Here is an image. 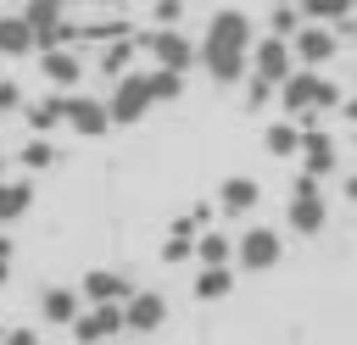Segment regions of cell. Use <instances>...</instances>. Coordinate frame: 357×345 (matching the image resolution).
I'll use <instances>...</instances> for the list:
<instances>
[{
    "label": "cell",
    "mask_w": 357,
    "mask_h": 345,
    "mask_svg": "<svg viewBox=\"0 0 357 345\" xmlns=\"http://www.w3.org/2000/svg\"><path fill=\"white\" fill-rule=\"evenodd\" d=\"M251 45H257V22L240 11V6H223L206 17V33L195 39V67L218 83V89H234L245 83L251 72Z\"/></svg>",
    "instance_id": "obj_1"
},
{
    "label": "cell",
    "mask_w": 357,
    "mask_h": 345,
    "mask_svg": "<svg viewBox=\"0 0 357 345\" xmlns=\"http://www.w3.org/2000/svg\"><path fill=\"white\" fill-rule=\"evenodd\" d=\"M346 95H340V83L324 72V67H296L284 83H279V106H284V117H296V122H312V117H324V111H335Z\"/></svg>",
    "instance_id": "obj_2"
},
{
    "label": "cell",
    "mask_w": 357,
    "mask_h": 345,
    "mask_svg": "<svg viewBox=\"0 0 357 345\" xmlns=\"http://www.w3.org/2000/svg\"><path fill=\"white\" fill-rule=\"evenodd\" d=\"M284 228L296 239H318L329 228V200H324V184L312 172H296L290 178V200H284Z\"/></svg>",
    "instance_id": "obj_3"
},
{
    "label": "cell",
    "mask_w": 357,
    "mask_h": 345,
    "mask_svg": "<svg viewBox=\"0 0 357 345\" xmlns=\"http://www.w3.org/2000/svg\"><path fill=\"white\" fill-rule=\"evenodd\" d=\"M106 111H112V128H134L156 111V95H151V72L134 67L123 78H112V95H106Z\"/></svg>",
    "instance_id": "obj_4"
},
{
    "label": "cell",
    "mask_w": 357,
    "mask_h": 345,
    "mask_svg": "<svg viewBox=\"0 0 357 345\" xmlns=\"http://www.w3.org/2000/svg\"><path fill=\"white\" fill-rule=\"evenodd\" d=\"M279 256H284V234H279V228L251 223V228L234 234V267H240V273H273Z\"/></svg>",
    "instance_id": "obj_5"
},
{
    "label": "cell",
    "mask_w": 357,
    "mask_h": 345,
    "mask_svg": "<svg viewBox=\"0 0 357 345\" xmlns=\"http://www.w3.org/2000/svg\"><path fill=\"white\" fill-rule=\"evenodd\" d=\"M73 6H78V0H28V6H22L39 50H50V45H78V39H73V28H78V22H73Z\"/></svg>",
    "instance_id": "obj_6"
},
{
    "label": "cell",
    "mask_w": 357,
    "mask_h": 345,
    "mask_svg": "<svg viewBox=\"0 0 357 345\" xmlns=\"http://www.w3.org/2000/svg\"><path fill=\"white\" fill-rule=\"evenodd\" d=\"M139 50L151 56V67H173V72H190V67H195V39H190L178 22L139 33Z\"/></svg>",
    "instance_id": "obj_7"
},
{
    "label": "cell",
    "mask_w": 357,
    "mask_h": 345,
    "mask_svg": "<svg viewBox=\"0 0 357 345\" xmlns=\"http://www.w3.org/2000/svg\"><path fill=\"white\" fill-rule=\"evenodd\" d=\"M33 56H39V78H45V89L73 95V89L89 78V61H84L78 45H50V50H33Z\"/></svg>",
    "instance_id": "obj_8"
},
{
    "label": "cell",
    "mask_w": 357,
    "mask_h": 345,
    "mask_svg": "<svg viewBox=\"0 0 357 345\" xmlns=\"http://www.w3.org/2000/svg\"><path fill=\"white\" fill-rule=\"evenodd\" d=\"M296 161H301V172H312V178L324 184L329 172H340V139H335L329 128L301 122V150H296Z\"/></svg>",
    "instance_id": "obj_9"
},
{
    "label": "cell",
    "mask_w": 357,
    "mask_h": 345,
    "mask_svg": "<svg viewBox=\"0 0 357 345\" xmlns=\"http://www.w3.org/2000/svg\"><path fill=\"white\" fill-rule=\"evenodd\" d=\"M290 50H296V67H329L340 56V33L329 22H301L290 33Z\"/></svg>",
    "instance_id": "obj_10"
},
{
    "label": "cell",
    "mask_w": 357,
    "mask_h": 345,
    "mask_svg": "<svg viewBox=\"0 0 357 345\" xmlns=\"http://www.w3.org/2000/svg\"><path fill=\"white\" fill-rule=\"evenodd\" d=\"M296 72V50H290V39H279V33H268V39H257L251 45V78H262V83H284Z\"/></svg>",
    "instance_id": "obj_11"
},
{
    "label": "cell",
    "mask_w": 357,
    "mask_h": 345,
    "mask_svg": "<svg viewBox=\"0 0 357 345\" xmlns=\"http://www.w3.org/2000/svg\"><path fill=\"white\" fill-rule=\"evenodd\" d=\"M67 334H73L78 345H106V339L123 334V306H112V300H106V306H89V300H84V312L67 323Z\"/></svg>",
    "instance_id": "obj_12"
},
{
    "label": "cell",
    "mask_w": 357,
    "mask_h": 345,
    "mask_svg": "<svg viewBox=\"0 0 357 345\" xmlns=\"http://www.w3.org/2000/svg\"><path fill=\"white\" fill-rule=\"evenodd\" d=\"M167 323V295L162 289H134L123 300V334H156Z\"/></svg>",
    "instance_id": "obj_13"
},
{
    "label": "cell",
    "mask_w": 357,
    "mask_h": 345,
    "mask_svg": "<svg viewBox=\"0 0 357 345\" xmlns=\"http://www.w3.org/2000/svg\"><path fill=\"white\" fill-rule=\"evenodd\" d=\"M212 206H218L223 217H251V211L262 206V184H257L251 172H229V178L218 184V195H212Z\"/></svg>",
    "instance_id": "obj_14"
},
{
    "label": "cell",
    "mask_w": 357,
    "mask_h": 345,
    "mask_svg": "<svg viewBox=\"0 0 357 345\" xmlns=\"http://www.w3.org/2000/svg\"><path fill=\"white\" fill-rule=\"evenodd\" d=\"M78 295H84L89 306H106V300H112V306H123V300L134 295V278H128V273H117V267H89V273L78 278Z\"/></svg>",
    "instance_id": "obj_15"
},
{
    "label": "cell",
    "mask_w": 357,
    "mask_h": 345,
    "mask_svg": "<svg viewBox=\"0 0 357 345\" xmlns=\"http://www.w3.org/2000/svg\"><path fill=\"white\" fill-rule=\"evenodd\" d=\"M67 128L78 134V139H100V134H112V111H106V100H95V95H67Z\"/></svg>",
    "instance_id": "obj_16"
},
{
    "label": "cell",
    "mask_w": 357,
    "mask_h": 345,
    "mask_svg": "<svg viewBox=\"0 0 357 345\" xmlns=\"http://www.w3.org/2000/svg\"><path fill=\"white\" fill-rule=\"evenodd\" d=\"M22 122H28V134H56V128H67V95H61V89H45L39 100H22Z\"/></svg>",
    "instance_id": "obj_17"
},
{
    "label": "cell",
    "mask_w": 357,
    "mask_h": 345,
    "mask_svg": "<svg viewBox=\"0 0 357 345\" xmlns=\"http://www.w3.org/2000/svg\"><path fill=\"white\" fill-rule=\"evenodd\" d=\"M78 312H84L78 284H45V289H39V317H45L50 328H67Z\"/></svg>",
    "instance_id": "obj_18"
},
{
    "label": "cell",
    "mask_w": 357,
    "mask_h": 345,
    "mask_svg": "<svg viewBox=\"0 0 357 345\" xmlns=\"http://www.w3.org/2000/svg\"><path fill=\"white\" fill-rule=\"evenodd\" d=\"M134 56H139V39H134V33H117V39H106V45H100V56H95V72H106V78H123V72H134Z\"/></svg>",
    "instance_id": "obj_19"
},
{
    "label": "cell",
    "mask_w": 357,
    "mask_h": 345,
    "mask_svg": "<svg viewBox=\"0 0 357 345\" xmlns=\"http://www.w3.org/2000/svg\"><path fill=\"white\" fill-rule=\"evenodd\" d=\"M39 45H33V28H28V17L22 11H6L0 17V61H17V56H33Z\"/></svg>",
    "instance_id": "obj_20"
},
{
    "label": "cell",
    "mask_w": 357,
    "mask_h": 345,
    "mask_svg": "<svg viewBox=\"0 0 357 345\" xmlns=\"http://www.w3.org/2000/svg\"><path fill=\"white\" fill-rule=\"evenodd\" d=\"M262 150H268L273 161H296V150H301V122H296V117L268 122V128H262Z\"/></svg>",
    "instance_id": "obj_21"
},
{
    "label": "cell",
    "mask_w": 357,
    "mask_h": 345,
    "mask_svg": "<svg viewBox=\"0 0 357 345\" xmlns=\"http://www.w3.org/2000/svg\"><path fill=\"white\" fill-rule=\"evenodd\" d=\"M33 211V184L28 178H0V228L22 223Z\"/></svg>",
    "instance_id": "obj_22"
},
{
    "label": "cell",
    "mask_w": 357,
    "mask_h": 345,
    "mask_svg": "<svg viewBox=\"0 0 357 345\" xmlns=\"http://www.w3.org/2000/svg\"><path fill=\"white\" fill-rule=\"evenodd\" d=\"M195 262L201 267H223V262H234V234H223V228H195Z\"/></svg>",
    "instance_id": "obj_23"
},
{
    "label": "cell",
    "mask_w": 357,
    "mask_h": 345,
    "mask_svg": "<svg viewBox=\"0 0 357 345\" xmlns=\"http://www.w3.org/2000/svg\"><path fill=\"white\" fill-rule=\"evenodd\" d=\"M229 289H234V262H223V267H201V273H195V284H190V295H195V300H206V306H212V300H223Z\"/></svg>",
    "instance_id": "obj_24"
},
{
    "label": "cell",
    "mask_w": 357,
    "mask_h": 345,
    "mask_svg": "<svg viewBox=\"0 0 357 345\" xmlns=\"http://www.w3.org/2000/svg\"><path fill=\"white\" fill-rule=\"evenodd\" d=\"M56 156H61V150L50 145V134H33V139L17 150V167H22V172H50V167H56Z\"/></svg>",
    "instance_id": "obj_25"
},
{
    "label": "cell",
    "mask_w": 357,
    "mask_h": 345,
    "mask_svg": "<svg viewBox=\"0 0 357 345\" xmlns=\"http://www.w3.org/2000/svg\"><path fill=\"white\" fill-rule=\"evenodd\" d=\"M296 6H301V17H307V22H329V28H335V22H346V17L357 11V0H296Z\"/></svg>",
    "instance_id": "obj_26"
},
{
    "label": "cell",
    "mask_w": 357,
    "mask_h": 345,
    "mask_svg": "<svg viewBox=\"0 0 357 345\" xmlns=\"http://www.w3.org/2000/svg\"><path fill=\"white\" fill-rule=\"evenodd\" d=\"M145 72H151V95H156V106L184 100V72H173V67H145Z\"/></svg>",
    "instance_id": "obj_27"
},
{
    "label": "cell",
    "mask_w": 357,
    "mask_h": 345,
    "mask_svg": "<svg viewBox=\"0 0 357 345\" xmlns=\"http://www.w3.org/2000/svg\"><path fill=\"white\" fill-rule=\"evenodd\" d=\"M301 22H307V17H301V6H273V11H268V33H279V39H290Z\"/></svg>",
    "instance_id": "obj_28"
},
{
    "label": "cell",
    "mask_w": 357,
    "mask_h": 345,
    "mask_svg": "<svg viewBox=\"0 0 357 345\" xmlns=\"http://www.w3.org/2000/svg\"><path fill=\"white\" fill-rule=\"evenodd\" d=\"M178 17H184V0H156V6H151V22H156V28H173Z\"/></svg>",
    "instance_id": "obj_29"
},
{
    "label": "cell",
    "mask_w": 357,
    "mask_h": 345,
    "mask_svg": "<svg viewBox=\"0 0 357 345\" xmlns=\"http://www.w3.org/2000/svg\"><path fill=\"white\" fill-rule=\"evenodd\" d=\"M11 111H22V89H17L11 78H0V122H6Z\"/></svg>",
    "instance_id": "obj_30"
},
{
    "label": "cell",
    "mask_w": 357,
    "mask_h": 345,
    "mask_svg": "<svg viewBox=\"0 0 357 345\" xmlns=\"http://www.w3.org/2000/svg\"><path fill=\"white\" fill-rule=\"evenodd\" d=\"M6 345H39L33 328H6Z\"/></svg>",
    "instance_id": "obj_31"
},
{
    "label": "cell",
    "mask_w": 357,
    "mask_h": 345,
    "mask_svg": "<svg viewBox=\"0 0 357 345\" xmlns=\"http://www.w3.org/2000/svg\"><path fill=\"white\" fill-rule=\"evenodd\" d=\"M340 117H346V122L357 128V95H346V100H340Z\"/></svg>",
    "instance_id": "obj_32"
},
{
    "label": "cell",
    "mask_w": 357,
    "mask_h": 345,
    "mask_svg": "<svg viewBox=\"0 0 357 345\" xmlns=\"http://www.w3.org/2000/svg\"><path fill=\"white\" fill-rule=\"evenodd\" d=\"M346 200L357 206V172H346Z\"/></svg>",
    "instance_id": "obj_33"
},
{
    "label": "cell",
    "mask_w": 357,
    "mask_h": 345,
    "mask_svg": "<svg viewBox=\"0 0 357 345\" xmlns=\"http://www.w3.org/2000/svg\"><path fill=\"white\" fill-rule=\"evenodd\" d=\"M6 278H11V256H0V284H6Z\"/></svg>",
    "instance_id": "obj_34"
},
{
    "label": "cell",
    "mask_w": 357,
    "mask_h": 345,
    "mask_svg": "<svg viewBox=\"0 0 357 345\" xmlns=\"http://www.w3.org/2000/svg\"><path fill=\"white\" fill-rule=\"evenodd\" d=\"M84 6H123V0H84Z\"/></svg>",
    "instance_id": "obj_35"
},
{
    "label": "cell",
    "mask_w": 357,
    "mask_h": 345,
    "mask_svg": "<svg viewBox=\"0 0 357 345\" xmlns=\"http://www.w3.org/2000/svg\"><path fill=\"white\" fill-rule=\"evenodd\" d=\"M268 6H296V0H268Z\"/></svg>",
    "instance_id": "obj_36"
},
{
    "label": "cell",
    "mask_w": 357,
    "mask_h": 345,
    "mask_svg": "<svg viewBox=\"0 0 357 345\" xmlns=\"http://www.w3.org/2000/svg\"><path fill=\"white\" fill-rule=\"evenodd\" d=\"M0 345H6V334H0Z\"/></svg>",
    "instance_id": "obj_37"
}]
</instances>
